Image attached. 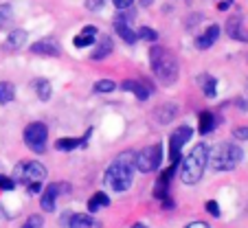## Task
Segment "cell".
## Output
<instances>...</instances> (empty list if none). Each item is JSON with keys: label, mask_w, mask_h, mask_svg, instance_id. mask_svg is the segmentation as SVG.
I'll list each match as a JSON object with an SVG mask.
<instances>
[{"label": "cell", "mask_w": 248, "mask_h": 228, "mask_svg": "<svg viewBox=\"0 0 248 228\" xmlns=\"http://www.w3.org/2000/svg\"><path fill=\"white\" fill-rule=\"evenodd\" d=\"M97 37H99V31H97V27H84L79 31V35L73 40V44H75L77 48H90L94 42H97Z\"/></svg>", "instance_id": "cell-15"}, {"label": "cell", "mask_w": 248, "mask_h": 228, "mask_svg": "<svg viewBox=\"0 0 248 228\" xmlns=\"http://www.w3.org/2000/svg\"><path fill=\"white\" fill-rule=\"evenodd\" d=\"M11 20H14V7L11 5H0V29L9 27Z\"/></svg>", "instance_id": "cell-26"}, {"label": "cell", "mask_w": 248, "mask_h": 228, "mask_svg": "<svg viewBox=\"0 0 248 228\" xmlns=\"http://www.w3.org/2000/svg\"><path fill=\"white\" fill-rule=\"evenodd\" d=\"M132 2H134V0H112V5L117 7L119 11H125V9H130V7H132Z\"/></svg>", "instance_id": "cell-34"}, {"label": "cell", "mask_w": 248, "mask_h": 228, "mask_svg": "<svg viewBox=\"0 0 248 228\" xmlns=\"http://www.w3.org/2000/svg\"><path fill=\"white\" fill-rule=\"evenodd\" d=\"M216 117H213V112H209V110H204V112H200V119H198V132H200L202 136H206V134H211V132L216 130Z\"/></svg>", "instance_id": "cell-19"}, {"label": "cell", "mask_w": 248, "mask_h": 228, "mask_svg": "<svg viewBox=\"0 0 248 228\" xmlns=\"http://www.w3.org/2000/svg\"><path fill=\"white\" fill-rule=\"evenodd\" d=\"M68 228H101V224L97 219H93L90 215H84V213H77L70 217V224Z\"/></svg>", "instance_id": "cell-20"}, {"label": "cell", "mask_w": 248, "mask_h": 228, "mask_svg": "<svg viewBox=\"0 0 248 228\" xmlns=\"http://www.w3.org/2000/svg\"><path fill=\"white\" fill-rule=\"evenodd\" d=\"M231 5H233V0H222L220 5H217V9H220V11H226Z\"/></svg>", "instance_id": "cell-36"}, {"label": "cell", "mask_w": 248, "mask_h": 228, "mask_svg": "<svg viewBox=\"0 0 248 228\" xmlns=\"http://www.w3.org/2000/svg\"><path fill=\"white\" fill-rule=\"evenodd\" d=\"M150 64H152V70H154V75H156V79H158L160 84L173 86L178 81L180 66H178V60H176V55H173L171 51L154 46L150 51Z\"/></svg>", "instance_id": "cell-2"}, {"label": "cell", "mask_w": 248, "mask_h": 228, "mask_svg": "<svg viewBox=\"0 0 248 228\" xmlns=\"http://www.w3.org/2000/svg\"><path fill=\"white\" fill-rule=\"evenodd\" d=\"M191 136H193V130L189 125H180L178 130L169 136V160H171V163H176V165L180 163V158H183V156H180V149L191 140Z\"/></svg>", "instance_id": "cell-8"}, {"label": "cell", "mask_w": 248, "mask_h": 228, "mask_svg": "<svg viewBox=\"0 0 248 228\" xmlns=\"http://www.w3.org/2000/svg\"><path fill=\"white\" fill-rule=\"evenodd\" d=\"M14 178L16 182H22L24 186L31 184H42L46 180V167L38 160H31V163H20L14 167Z\"/></svg>", "instance_id": "cell-5"}, {"label": "cell", "mask_w": 248, "mask_h": 228, "mask_svg": "<svg viewBox=\"0 0 248 228\" xmlns=\"http://www.w3.org/2000/svg\"><path fill=\"white\" fill-rule=\"evenodd\" d=\"M27 44V31L24 29H14V31L7 35V40L2 42L5 51H20V48Z\"/></svg>", "instance_id": "cell-16"}, {"label": "cell", "mask_w": 248, "mask_h": 228, "mask_svg": "<svg viewBox=\"0 0 248 228\" xmlns=\"http://www.w3.org/2000/svg\"><path fill=\"white\" fill-rule=\"evenodd\" d=\"M114 90H117V84L112 79H101L94 84V92L99 94H108V92H114Z\"/></svg>", "instance_id": "cell-27"}, {"label": "cell", "mask_w": 248, "mask_h": 228, "mask_svg": "<svg viewBox=\"0 0 248 228\" xmlns=\"http://www.w3.org/2000/svg\"><path fill=\"white\" fill-rule=\"evenodd\" d=\"M136 35H139V40H145V42H156V40H158V33L152 27H140Z\"/></svg>", "instance_id": "cell-28"}, {"label": "cell", "mask_w": 248, "mask_h": 228, "mask_svg": "<svg viewBox=\"0 0 248 228\" xmlns=\"http://www.w3.org/2000/svg\"><path fill=\"white\" fill-rule=\"evenodd\" d=\"M132 228H147V226H145V224H134Z\"/></svg>", "instance_id": "cell-37"}, {"label": "cell", "mask_w": 248, "mask_h": 228, "mask_svg": "<svg viewBox=\"0 0 248 228\" xmlns=\"http://www.w3.org/2000/svg\"><path fill=\"white\" fill-rule=\"evenodd\" d=\"M226 33H229L231 40H237V42H248V31L244 29V22L239 15L235 18H229L226 22Z\"/></svg>", "instance_id": "cell-14"}, {"label": "cell", "mask_w": 248, "mask_h": 228, "mask_svg": "<svg viewBox=\"0 0 248 228\" xmlns=\"http://www.w3.org/2000/svg\"><path fill=\"white\" fill-rule=\"evenodd\" d=\"M16 99V88L9 81H0V106H7Z\"/></svg>", "instance_id": "cell-24"}, {"label": "cell", "mask_w": 248, "mask_h": 228, "mask_svg": "<svg viewBox=\"0 0 248 228\" xmlns=\"http://www.w3.org/2000/svg\"><path fill=\"white\" fill-rule=\"evenodd\" d=\"M31 53L33 55H46V57H57L62 53V46L53 40V37H44L38 40L35 44H31Z\"/></svg>", "instance_id": "cell-9"}, {"label": "cell", "mask_w": 248, "mask_h": 228, "mask_svg": "<svg viewBox=\"0 0 248 228\" xmlns=\"http://www.w3.org/2000/svg\"><path fill=\"white\" fill-rule=\"evenodd\" d=\"M244 158V152L235 143H217L213 149H209V165L216 171H231Z\"/></svg>", "instance_id": "cell-4"}, {"label": "cell", "mask_w": 248, "mask_h": 228, "mask_svg": "<svg viewBox=\"0 0 248 228\" xmlns=\"http://www.w3.org/2000/svg\"><path fill=\"white\" fill-rule=\"evenodd\" d=\"M27 228H42L44 226V219L42 215H31V217L27 219V224H24Z\"/></svg>", "instance_id": "cell-30"}, {"label": "cell", "mask_w": 248, "mask_h": 228, "mask_svg": "<svg viewBox=\"0 0 248 228\" xmlns=\"http://www.w3.org/2000/svg\"><path fill=\"white\" fill-rule=\"evenodd\" d=\"M22 138H24V145L31 149L33 154H44L46 152V140H48V127L40 121L29 123L24 127Z\"/></svg>", "instance_id": "cell-7"}, {"label": "cell", "mask_w": 248, "mask_h": 228, "mask_svg": "<svg viewBox=\"0 0 248 228\" xmlns=\"http://www.w3.org/2000/svg\"><path fill=\"white\" fill-rule=\"evenodd\" d=\"M90 136H93V130H88L81 138H68V136H66V138L55 140V149H60V152H73V149H77V147H84Z\"/></svg>", "instance_id": "cell-17"}, {"label": "cell", "mask_w": 248, "mask_h": 228, "mask_svg": "<svg viewBox=\"0 0 248 228\" xmlns=\"http://www.w3.org/2000/svg\"><path fill=\"white\" fill-rule=\"evenodd\" d=\"M200 84H202V92H204L206 97H216V92H217V79L216 77H211V75H202Z\"/></svg>", "instance_id": "cell-25"}, {"label": "cell", "mask_w": 248, "mask_h": 228, "mask_svg": "<svg viewBox=\"0 0 248 228\" xmlns=\"http://www.w3.org/2000/svg\"><path fill=\"white\" fill-rule=\"evenodd\" d=\"M33 90H35V94H38L40 101H48L53 94V88H51V81L48 79H35L33 81Z\"/></svg>", "instance_id": "cell-22"}, {"label": "cell", "mask_w": 248, "mask_h": 228, "mask_svg": "<svg viewBox=\"0 0 248 228\" xmlns=\"http://www.w3.org/2000/svg\"><path fill=\"white\" fill-rule=\"evenodd\" d=\"M0 189H2V191H14L16 180L11 176H2V173H0Z\"/></svg>", "instance_id": "cell-29"}, {"label": "cell", "mask_w": 248, "mask_h": 228, "mask_svg": "<svg viewBox=\"0 0 248 228\" xmlns=\"http://www.w3.org/2000/svg\"><path fill=\"white\" fill-rule=\"evenodd\" d=\"M106 206H110V198H108V193H103V191H97L88 200V211L90 213H94V211H99V209H106Z\"/></svg>", "instance_id": "cell-23"}, {"label": "cell", "mask_w": 248, "mask_h": 228, "mask_svg": "<svg viewBox=\"0 0 248 228\" xmlns=\"http://www.w3.org/2000/svg\"><path fill=\"white\" fill-rule=\"evenodd\" d=\"M163 165V145H147L140 152H134V169L143 173H152Z\"/></svg>", "instance_id": "cell-6"}, {"label": "cell", "mask_w": 248, "mask_h": 228, "mask_svg": "<svg viewBox=\"0 0 248 228\" xmlns=\"http://www.w3.org/2000/svg\"><path fill=\"white\" fill-rule=\"evenodd\" d=\"M57 198H60V186L48 184L42 191V196H40V206H42V211H55Z\"/></svg>", "instance_id": "cell-18"}, {"label": "cell", "mask_w": 248, "mask_h": 228, "mask_svg": "<svg viewBox=\"0 0 248 228\" xmlns=\"http://www.w3.org/2000/svg\"><path fill=\"white\" fill-rule=\"evenodd\" d=\"M103 5H106V0H86V9L90 11H99Z\"/></svg>", "instance_id": "cell-33"}, {"label": "cell", "mask_w": 248, "mask_h": 228, "mask_svg": "<svg viewBox=\"0 0 248 228\" xmlns=\"http://www.w3.org/2000/svg\"><path fill=\"white\" fill-rule=\"evenodd\" d=\"M178 117V106L176 103H163L160 107L154 110V119L158 125H167V123H173V119Z\"/></svg>", "instance_id": "cell-13"}, {"label": "cell", "mask_w": 248, "mask_h": 228, "mask_svg": "<svg viewBox=\"0 0 248 228\" xmlns=\"http://www.w3.org/2000/svg\"><path fill=\"white\" fill-rule=\"evenodd\" d=\"M132 173H134V152H123L108 167L103 180H106V184H108L112 191L123 193L132 186V180H134Z\"/></svg>", "instance_id": "cell-1"}, {"label": "cell", "mask_w": 248, "mask_h": 228, "mask_svg": "<svg viewBox=\"0 0 248 228\" xmlns=\"http://www.w3.org/2000/svg\"><path fill=\"white\" fill-rule=\"evenodd\" d=\"M217 37H220V27H217V24H211V27L204 29V33L196 35V48L206 51V48H211L217 42Z\"/></svg>", "instance_id": "cell-10"}, {"label": "cell", "mask_w": 248, "mask_h": 228, "mask_svg": "<svg viewBox=\"0 0 248 228\" xmlns=\"http://www.w3.org/2000/svg\"><path fill=\"white\" fill-rule=\"evenodd\" d=\"M206 165H209V147H206L204 143H200V145H196V147L189 152L187 158L183 160L180 180H183L185 184H196V182H200Z\"/></svg>", "instance_id": "cell-3"}, {"label": "cell", "mask_w": 248, "mask_h": 228, "mask_svg": "<svg viewBox=\"0 0 248 228\" xmlns=\"http://www.w3.org/2000/svg\"><path fill=\"white\" fill-rule=\"evenodd\" d=\"M22 228H27V226H22Z\"/></svg>", "instance_id": "cell-38"}, {"label": "cell", "mask_w": 248, "mask_h": 228, "mask_svg": "<svg viewBox=\"0 0 248 228\" xmlns=\"http://www.w3.org/2000/svg\"><path fill=\"white\" fill-rule=\"evenodd\" d=\"M206 213H211L213 217H220V204L216 200H209L206 202Z\"/></svg>", "instance_id": "cell-31"}, {"label": "cell", "mask_w": 248, "mask_h": 228, "mask_svg": "<svg viewBox=\"0 0 248 228\" xmlns=\"http://www.w3.org/2000/svg\"><path fill=\"white\" fill-rule=\"evenodd\" d=\"M233 138L235 140H248V127H235Z\"/></svg>", "instance_id": "cell-32"}, {"label": "cell", "mask_w": 248, "mask_h": 228, "mask_svg": "<svg viewBox=\"0 0 248 228\" xmlns=\"http://www.w3.org/2000/svg\"><path fill=\"white\" fill-rule=\"evenodd\" d=\"M114 31L121 35V40H123L125 44H136V40H139V35L132 31L127 22H119V20H114Z\"/></svg>", "instance_id": "cell-21"}, {"label": "cell", "mask_w": 248, "mask_h": 228, "mask_svg": "<svg viewBox=\"0 0 248 228\" xmlns=\"http://www.w3.org/2000/svg\"><path fill=\"white\" fill-rule=\"evenodd\" d=\"M112 51H114L112 37H110V35H99V37H97V46L93 48L90 57H93L94 61H99V60H106V57H108Z\"/></svg>", "instance_id": "cell-12"}, {"label": "cell", "mask_w": 248, "mask_h": 228, "mask_svg": "<svg viewBox=\"0 0 248 228\" xmlns=\"http://www.w3.org/2000/svg\"><path fill=\"white\" fill-rule=\"evenodd\" d=\"M185 228H209V224L206 222H191V224H187Z\"/></svg>", "instance_id": "cell-35"}, {"label": "cell", "mask_w": 248, "mask_h": 228, "mask_svg": "<svg viewBox=\"0 0 248 228\" xmlns=\"http://www.w3.org/2000/svg\"><path fill=\"white\" fill-rule=\"evenodd\" d=\"M121 90H125V92H132L139 101H147V97H150L152 88L145 84V81H134V79H125L121 84Z\"/></svg>", "instance_id": "cell-11"}]
</instances>
